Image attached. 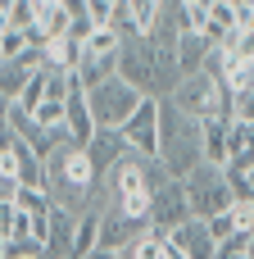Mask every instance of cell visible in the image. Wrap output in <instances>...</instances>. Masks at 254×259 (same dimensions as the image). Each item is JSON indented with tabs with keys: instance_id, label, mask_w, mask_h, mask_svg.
Wrapping results in <instances>:
<instances>
[{
	"instance_id": "cell-18",
	"label": "cell",
	"mask_w": 254,
	"mask_h": 259,
	"mask_svg": "<svg viewBox=\"0 0 254 259\" xmlns=\"http://www.w3.org/2000/svg\"><path fill=\"white\" fill-rule=\"evenodd\" d=\"M100 223L105 214L100 209H82L77 214V237H73V259H86L95 246H100Z\"/></svg>"
},
{
	"instance_id": "cell-23",
	"label": "cell",
	"mask_w": 254,
	"mask_h": 259,
	"mask_svg": "<svg viewBox=\"0 0 254 259\" xmlns=\"http://www.w3.org/2000/svg\"><path fill=\"white\" fill-rule=\"evenodd\" d=\"M232 118L236 123H254V77L232 91Z\"/></svg>"
},
{
	"instance_id": "cell-17",
	"label": "cell",
	"mask_w": 254,
	"mask_h": 259,
	"mask_svg": "<svg viewBox=\"0 0 254 259\" xmlns=\"http://www.w3.org/2000/svg\"><path fill=\"white\" fill-rule=\"evenodd\" d=\"M200 132H205V159L209 164H227V132H232V118H200Z\"/></svg>"
},
{
	"instance_id": "cell-7",
	"label": "cell",
	"mask_w": 254,
	"mask_h": 259,
	"mask_svg": "<svg viewBox=\"0 0 254 259\" xmlns=\"http://www.w3.org/2000/svg\"><path fill=\"white\" fill-rule=\"evenodd\" d=\"M118 73H123L132 87H141L145 96H159V59H155V46H150L145 36L123 41V50H118Z\"/></svg>"
},
{
	"instance_id": "cell-12",
	"label": "cell",
	"mask_w": 254,
	"mask_h": 259,
	"mask_svg": "<svg viewBox=\"0 0 254 259\" xmlns=\"http://www.w3.org/2000/svg\"><path fill=\"white\" fill-rule=\"evenodd\" d=\"M64 127H68V137H73L77 146H91V141H95L100 123H95V109H91V100H86V87H73V96H68V114H64Z\"/></svg>"
},
{
	"instance_id": "cell-24",
	"label": "cell",
	"mask_w": 254,
	"mask_h": 259,
	"mask_svg": "<svg viewBox=\"0 0 254 259\" xmlns=\"http://www.w3.org/2000/svg\"><path fill=\"white\" fill-rule=\"evenodd\" d=\"M36 18H41V5H36V0H14V5H9V14H5V23H9V27H32Z\"/></svg>"
},
{
	"instance_id": "cell-5",
	"label": "cell",
	"mask_w": 254,
	"mask_h": 259,
	"mask_svg": "<svg viewBox=\"0 0 254 259\" xmlns=\"http://www.w3.org/2000/svg\"><path fill=\"white\" fill-rule=\"evenodd\" d=\"M182 187H186V200H191V214H195V219H214V214H223V209L236 200L227 173H223L218 164H209V159H205L200 168H191V173L182 178Z\"/></svg>"
},
{
	"instance_id": "cell-27",
	"label": "cell",
	"mask_w": 254,
	"mask_h": 259,
	"mask_svg": "<svg viewBox=\"0 0 254 259\" xmlns=\"http://www.w3.org/2000/svg\"><path fill=\"white\" fill-rule=\"evenodd\" d=\"M14 219H18V205L14 200H0V241L14 232Z\"/></svg>"
},
{
	"instance_id": "cell-29",
	"label": "cell",
	"mask_w": 254,
	"mask_h": 259,
	"mask_svg": "<svg viewBox=\"0 0 254 259\" xmlns=\"http://www.w3.org/2000/svg\"><path fill=\"white\" fill-rule=\"evenodd\" d=\"M14 191H18V182H14V178L0 168V200H14Z\"/></svg>"
},
{
	"instance_id": "cell-3",
	"label": "cell",
	"mask_w": 254,
	"mask_h": 259,
	"mask_svg": "<svg viewBox=\"0 0 254 259\" xmlns=\"http://www.w3.org/2000/svg\"><path fill=\"white\" fill-rule=\"evenodd\" d=\"M168 100L182 105L191 118H232V87H223V82L209 77L205 68H200V73H186L182 87H177Z\"/></svg>"
},
{
	"instance_id": "cell-2",
	"label": "cell",
	"mask_w": 254,
	"mask_h": 259,
	"mask_svg": "<svg viewBox=\"0 0 254 259\" xmlns=\"http://www.w3.org/2000/svg\"><path fill=\"white\" fill-rule=\"evenodd\" d=\"M159 164L173 178H186L191 168L205 164V132L200 118H191L182 105L164 100V118H159Z\"/></svg>"
},
{
	"instance_id": "cell-19",
	"label": "cell",
	"mask_w": 254,
	"mask_h": 259,
	"mask_svg": "<svg viewBox=\"0 0 254 259\" xmlns=\"http://www.w3.org/2000/svg\"><path fill=\"white\" fill-rule=\"evenodd\" d=\"M223 173H227L236 200H250L254 205V159H232V164H223Z\"/></svg>"
},
{
	"instance_id": "cell-26",
	"label": "cell",
	"mask_w": 254,
	"mask_h": 259,
	"mask_svg": "<svg viewBox=\"0 0 254 259\" xmlns=\"http://www.w3.org/2000/svg\"><path fill=\"white\" fill-rule=\"evenodd\" d=\"M86 14H91L95 27H109V18H114V0H86Z\"/></svg>"
},
{
	"instance_id": "cell-33",
	"label": "cell",
	"mask_w": 254,
	"mask_h": 259,
	"mask_svg": "<svg viewBox=\"0 0 254 259\" xmlns=\"http://www.w3.org/2000/svg\"><path fill=\"white\" fill-rule=\"evenodd\" d=\"M9 109H14V100H9V96L0 91V118H9Z\"/></svg>"
},
{
	"instance_id": "cell-11",
	"label": "cell",
	"mask_w": 254,
	"mask_h": 259,
	"mask_svg": "<svg viewBox=\"0 0 254 259\" xmlns=\"http://www.w3.org/2000/svg\"><path fill=\"white\" fill-rule=\"evenodd\" d=\"M205 9H209L205 36H209L214 46H227V50H232V41H236V32H241V9H245V5H236V0H209Z\"/></svg>"
},
{
	"instance_id": "cell-15",
	"label": "cell",
	"mask_w": 254,
	"mask_h": 259,
	"mask_svg": "<svg viewBox=\"0 0 254 259\" xmlns=\"http://www.w3.org/2000/svg\"><path fill=\"white\" fill-rule=\"evenodd\" d=\"M86 155H91L95 173L105 178V173H109V168H114V164H118L123 155H132V146L123 141V132H114V127H100V132H95V141L86 146Z\"/></svg>"
},
{
	"instance_id": "cell-35",
	"label": "cell",
	"mask_w": 254,
	"mask_h": 259,
	"mask_svg": "<svg viewBox=\"0 0 254 259\" xmlns=\"http://www.w3.org/2000/svg\"><path fill=\"white\" fill-rule=\"evenodd\" d=\"M36 5H41V9H45V5H59V0H36Z\"/></svg>"
},
{
	"instance_id": "cell-25",
	"label": "cell",
	"mask_w": 254,
	"mask_h": 259,
	"mask_svg": "<svg viewBox=\"0 0 254 259\" xmlns=\"http://www.w3.org/2000/svg\"><path fill=\"white\" fill-rule=\"evenodd\" d=\"M232 55L241 59V64H254V32H236V41H232Z\"/></svg>"
},
{
	"instance_id": "cell-21",
	"label": "cell",
	"mask_w": 254,
	"mask_h": 259,
	"mask_svg": "<svg viewBox=\"0 0 254 259\" xmlns=\"http://www.w3.org/2000/svg\"><path fill=\"white\" fill-rule=\"evenodd\" d=\"M14 205L23 214H50L55 209V196H50V187H18L14 191Z\"/></svg>"
},
{
	"instance_id": "cell-16",
	"label": "cell",
	"mask_w": 254,
	"mask_h": 259,
	"mask_svg": "<svg viewBox=\"0 0 254 259\" xmlns=\"http://www.w3.org/2000/svg\"><path fill=\"white\" fill-rule=\"evenodd\" d=\"M209 50H214V41H209L205 32H182V41H177L182 77H186V73H200V68H205V59H209Z\"/></svg>"
},
{
	"instance_id": "cell-6",
	"label": "cell",
	"mask_w": 254,
	"mask_h": 259,
	"mask_svg": "<svg viewBox=\"0 0 254 259\" xmlns=\"http://www.w3.org/2000/svg\"><path fill=\"white\" fill-rule=\"evenodd\" d=\"M159 118H164V100H159V96H145V100L136 105V114L118 127L123 141L132 146V155H145V159L159 155Z\"/></svg>"
},
{
	"instance_id": "cell-28",
	"label": "cell",
	"mask_w": 254,
	"mask_h": 259,
	"mask_svg": "<svg viewBox=\"0 0 254 259\" xmlns=\"http://www.w3.org/2000/svg\"><path fill=\"white\" fill-rule=\"evenodd\" d=\"M14 141H18V132H14V123H9V118H0V155H5V150H9Z\"/></svg>"
},
{
	"instance_id": "cell-4",
	"label": "cell",
	"mask_w": 254,
	"mask_h": 259,
	"mask_svg": "<svg viewBox=\"0 0 254 259\" xmlns=\"http://www.w3.org/2000/svg\"><path fill=\"white\" fill-rule=\"evenodd\" d=\"M86 100H91V109H95V123L118 132V127L136 114V105L145 100V91H141V87H132L123 73H114V77H105L100 87H91V91H86Z\"/></svg>"
},
{
	"instance_id": "cell-22",
	"label": "cell",
	"mask_w": 254,
	"mask_h": 259,
	"mask_svg": "<svg viewBox=\"0 0 254 259\" xmlns=\"http://www.w3.org/2000/svg\"><path fill=\"white\" fill-rule=\"evenodd\" d=\"M118 255H123V259H168V255H164V232L150 228L145 237H136V241H132L127 250H118Z\"/></svg>"
},
{
	"instance_id": "cell-8",
	"label": "cell",
	"mask_w": 254,
	"mask_h": 259,
	"mask_svg": "<svg viewBox=\"0 0 254 259\" xmlns=\"http://www.w3.org/2000/svg\"><path fill=\"white\" fill-rule=\"evenodd\" d=\"M186 219H191V200H186L182 178H173V182H164V187L150 196V228H155V232H173V228H182Z\"/></svg>"
},
{
	"instance_id": "cell-20",
	"label": "cell",
	"mask_w": 254,
	"mask_h": 259,
	"mask_svg": "<svg viewBox=\"0 0 254 259\" xmlns=\"http://www.w3.org/2000/svg\"><path fill=\"white\" fill-rule=\"evenodd\" d=\"M232 159H254V123H236L232 118V132H227V164Z\"/></svg>"
},
{
	"instance_id": "cell-13",
	"label": "cell",
	"mask_w": 254,
	"mask_h": 259,
	"mask_svg": "<svg viewBox=\"0 0 254 259\" xmlns=\"http://www.w3.org/2000/svg\"><path fill=\"white\" fill-rule=\"evenodd\" d=\"M45 59H41V50H27L23 59H5L0 64V91L9 96V100H18L23 91H27V82H32V73L41 68Z\"/></svg>"
},
{
	"instance_id": "cell-31",
	"label": "cell",
	"mask_w": 254,
	"mask_h": 259,
	"mask_svg": "<svg viewBox=\"0 0 254 259\" xmlns=\"http://www.w3.org/2000/svg\"><path fill=\"white\" fill-rule=\"evenodd\" d=\"M86 259H123V255H118V250H109V246H95Z\"/></svg>"
},
{
	"instance_id": "cell-14",
	"label": "cell",
	"mask_w": 254,
	"mask_h": 259,
	"mask_svg": "<svg viewBox=\"0 0 254 259\" xmlns=\"http://www.w3.org/2000/svg\"><path fill=\"white\" fill-rule=\"evenodd\" d=\"M254 228V205L250 200H232L223 214H214L209 219V232L218 237V241H232V237H245Z\"/></svg>"
},
{
	"instance_id": "cell-34",
	"label": "cell",
	"mask_w": 254,
	"mask_h": 259,
	"mask_svg": "<svg viewBox=\"0 0 254 259\" xmlns=\"http://www.w3.org/2000/svg\"><path fill=\"white\" fill-rule=\"evenodd\" d=\"M245 255L254 259V232H250V237H245Z\"/></svg>"
},
{
	"instance_id": "cell-9",
	"label": "cell",
	"mask_w": 254,
	"mask_h": 259,
	"mask_svg": "<svg viewBox=\"0 0 254 259\" xmlns=\"http://www.w3.org/2000/svg\"><path fill=\"white\" fill-rule=\"evenodd\" d=\"M164 237H168L186 259H218V237L209 232V219H195V214H191L182 228H173V232H164Z\"/></svg>"
},
{
	"instance_id": "cell-30",
	"label": "cell",
	"mask_w": 254,
	"mask_h": 259,
	"mask_svg": "<svg viewBox=\"0 0 254 259\" xmlns=\"http://www.w3.org/2000/svg\"><path fill=\"white\" fill-rule=\"evenodd\" d=\"M59 5H64L73 18H82V14H86V0H59Z\"/></svg>"
},
{
	"instance_id": "cell-10",
	"label": "cell",
	"mask_w": 254,
	"mask_h": 259,
	"mask_svg": "<svg viewBox=\"0 0 254 259\" xmlns=\"http://www.w3.org/2000/svg\"><path fill=\"white\" fill-rule=\"evenodd\" d=\"M150 232V219H132V214H118V209H105V223H100V246L109 250H127L136 237Z\"/></svg>"
},
{
	"instance_id": "cell-1",
	"label": "cell",
	"mask_w": 254,
	"mask_h": 259,
	"mask_svg": "<svg viewBox=\"0 0 254 259\" xmlns=\"http://www.w3.org/2000/svg\"><path fill=\"white\" fill-rule=\"evenodd\" d=\"M95 182H100V173H95V164H91L86 146H77L73 137H64V141L55 146V155L45 159V187H50L55 205H64V209H73V214H82V209L91 205Z\"/></svg>"
},
{
	"instance_id": "cell-32",
	"label": "cell",
	"mask_w": 254,
	"mask_h": 259,
	"mask_svg": "<svg viewBox=\"0 0 254 259\" xmlns=\"http://www.w3.org/2000/svg\"><path fill=\"white\" fill-rule=\"evenodd\" d=\"M241 27H245V32H254V5H245V9H241Z\"/></svg>"
}]
</instances>
